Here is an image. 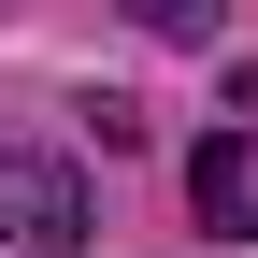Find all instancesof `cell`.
I'll return each mask as SVG.
<instances>
[{"label": "cell", "mask_w": 258, "mask_h": 258, "mask_svg": "<svg viewBox=\"0 0 258 258\" xmlns=\"http://www.w3.org/2000/svg\"><path fill=\"white\" fill-rule=\"evenodd\" d=\"M0 258H86V172L72 158H0Z\"/></svg>", "instance_id": "cell-1"}, {"label": "cell", "mask_w": 258, "mask_h": 258, "mask_svg": "<svg viewBox=\"0 0 258 258\" xmlns=\"http://www.w3.org/2000/svg\"><path fill=\"white\" fill-rule=\"evenodd\" d=\"M186 201H201L215 244H258V115L201 129V158H186Z\"/></svg>", "instance_id": "cell-2"}]
</instances>
